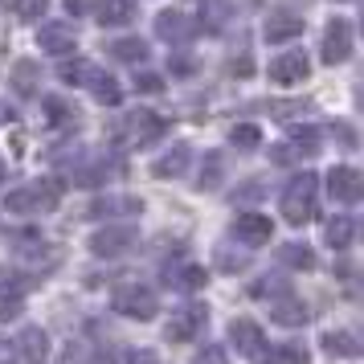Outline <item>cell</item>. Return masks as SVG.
Returning a JSON list of instances; mask_svg holds the SVG:
<instances>
[{"label": "cell", "mask_w": 364, "mask_h": 364, "mask_svg": "<svg viewBox=\"0 0 364 364\" xmlns=\"http://www.w3.org/2000/svg\"><path fill=\"white\" fill-rule=\"evenodd\" d=\"M315 193H319L315 172H299L295 181L287 184V193H282V213H287V221H291V225L311 221V213H315Z\"/></svg>", "instance_id": "obj_1"}, {"label": "cell", "mask_w": 364, "mask_h": 364, "mask_svg": "<svg viewBox=\"0 0 364 364\" xmlns=\"http://www.w3.org/2000/svg\"><path fill=\"white\" fill-rule=\"evenodd\" d=\"M62 197V184L58 181H33V184H21L9 193V209L13 213H50Z\"/></svg>", "instance_id": "obj_2"}, {"label": "cell", "mask_w": 364, "mask_h": 364, "mask_svg": "<svg viewBox=\"0 0 364 364\" xmlns=\"http://www.w3.org/2000/svg\"><path fill=\"white\" fill-rule=\"evenodd\" d=\"M111 303H115L119 315H132V319H151V315H156V307H160L148 287H119Z\"/></svg>", "instance_id": "obj_3"}, {"label": "cell", "mask_w": 364, "mask_h": 364, "mask_svg": "<svg viewBox=\"0 0 364 364\" xmlns=\"http://www.w3.org/2000/svg\"><path fill=\"white\" fill-rule=\"evenodd\" d=\"M307 74H311V62H307V53H299V50L282 53V58L270 62V82H279V86H295Z\"/></svg>", "instance_id": "obj_4"}, {"label": "cell", "mask_w": 364, "mask_h": 364, "mask_svg": "<svg viewBox=\"0 0 364 364\" xmlns=\"http://www.w3.org/2000/svg\"><path fill=\"white\" fill-rule=\"evenodd\" d=\"M328 188H331V197H336V200H344V205H356V200H360V188H364L360 168H352V164L331 168Z\"/></svg>", "instance_id": "obj_5"}, {"label": "cell", "mask_w": 364, "mask_h": 364, "mask_svg": "<svg viewBox=\"0 0 364 364\" xmlns=\"http://www.w3.org/2000/svg\"><path fill=\"white\" fill-rule=\"evenodd\" d=\"M205 319H209L205 303H188L184 311H176L168 319V336H172V340H193V336L205 328Z\"/></svg>", "instance_id": "obj_6"}, {"label": "cell", "mask_w": 364, "mask_h": 364, "mask_svg": "<svg viewBox=\"0 0 364 364\" xmlns=\"http://www.w3.org/2000/svg\"><path fill=\"white\" fill-rule=\"evenodd\" d=\"M348 53H352V25L348 21H331L328 37H323V62L336 66V62H348Z\"/></svg>", "instance_id": "obj_7"}, {"label": "cell", "mask_w": 364, "mask_h": 364, "mask_svg": "<svg viewBox=\"0 0 364 364\" xmlns=\"http://www.w3.org/2000/svg\"><path fill=\"white\" fill-rule=\"evenodd\" d=\"M230 340H233V348H237L242 356H258V352L266 348V336H262V328H258L254 319H233Z\"/></svg>", "instance_id": "obj_8"}, {"label": "cell", "mask_w": 364, "mask_h": 364, "mask_svg": "<svg viewBox=\"0 0 364 364\" xmlns=\"http://www.w3.org/2000/svg\"><path fill=\"white\" fill-rule=\"evenodd\" d=\"M233 233H237V242H246V246H262V242H270L274 225H270V217H262V213H242L233 221Z\"/></svg>", "instance_id": "obj_9"}, {"label": "cell", "mask_w": 364, "mask_h": 364, "mask_svg": "<svg viewBox=\"0 0 364 364\" xmlns=\"http://www.w3.org/2000/svg\"><path fill=\"white\" fill-rule=\"evenodd\" d=\"M299 33H303V17L291 9H274L266 17V41H295Z\"/></svg>", "instance_id": "obj_10"}, {"label": "cell", "mask_w": 364, "mask_h": 364, "mask_svg": "<svg viewBox=\"0 0 364 364\" xmlns=\"http://www.w3.org/2000/svg\"><path fill=\"white\" fill-rule=\"evenodd\" d=\"M193 17L188 13H181V9H172V13H160L156 17V33L164 37V41H176V46H184L188 37H193Z\"/></svg>", "instance_id": "obj_11"}, {"label": "cell", "mask_w": 364, "mask_h": 364, "mask_svg": "<svg viewBox=\"0 0 364 364\" xmlns=\"http://www.w3.org/2000/svg\"><path fill=\"white\" fill-rule=\"evenodd\" d=\"M17 352L25 364H46V356H50V336L41 328H25L17 336Z\"/></svg>", "instance_id": "obj_12"}, {"label": "cell", "mask_w": 364, "mask_h": 364, "mask_svg": "<svg viewBox=\"0 0 364 364\" xmlns=\"http://www.w3.org/2000/svg\"><path fill=\"white\" fill-rule=\"evenodd\" d=\"M132 242H135V233L127 230V225H119V230H99L95 237H90V250L95 254H123V250H132Z\"/></svg>", "instance_id": "obj_13"}, {"label": "cell", "mask_w": 364, "mask_h": 364, "mask_svg": "<svg viewBox=\"0 0 364 364\" xmlns=\"http://www.w3.org/2000/svg\"><path fill=\"white\" fill-rule=\"evenodd\" d=\"M307 303H303V299H295V295H287V299H279V303H274V307H270V319H274V323H282V328H303V323H307Z\"/></svg>", "instance_id": "obj_14"}, {"label": "cell", "mask_w": 364, "mask_h": 364, "mask_svg": "<svg viewBox=\"0 0 364 364\" xmlns=\"http://www.w3.org/2000/svg\"><path fill=\"white\" fill-rule=\"evenodd\" d=\"M37 41H41L46 53H70L74 50V29H70V25H41Z\"/></svg>", "instance_id": "obj_15"}, {"label": "cell", "mask_w": 364, "mask_h": 364, "mask_svg": "<svg viewBox=\"0 0 364 364\" xmlns=\"http://www.w3.org/2000/svg\"><path fill=\"white\" fill-rule=\"evenodd\" d=\"M9 82H13L17 95H37V86H41V70H37V62L21 58L17 66L9 70Z\"/></svg>", "instance_id": "obj_16"}, {"label": "cell", "mask_w": 364, "mask_h": 364, "mask_svg": "<svg viewBox=\"0 0 364 364\" xmlns=\"http://www.w3.org/2000/svg\"><path fill=\"white\" fill-rule=\"evenodd\" d=\"M127 127H132V139H139V144H148V139H156V135L168 132V123L160 115H151V111H135V115H127Z\"/></svg>", "instance_id": "obj_17"}, {"label": "cell", "mask_w": 364, "mask_h": 364, "mask_svg": "<svg viewBox=\"0 0 364 364\" xmlns=\"http://www.w3.org/2000/svg\"><path fill=\"white\" fill-rule=\"evenodd\" d=\"M139 209H144V200H135V197H102L90 205L95 217H135Z\"/></svg>", "instance_id": "obj_18"}, {"label": "cell", "mask_w": 364, "mask_h": 364, "mask_svg": "<svg viewBox=\"0 0 364 364\" xmlns=\"http://www.w3.org/2000/svg\"><path fill=\"white\" fill-rule=\"evenodd\" d=\"M188 156H193V151H188V144H176L172 151H164V156L156 160V176H160V181H168V176H181L184 164H188Z\"/></svg>", "instance_id": "obj_19"}, {"label": "cell", "mask_w": 364, "mask_h": 364, "mask_svg": "<svg viewBox=\"0 0 364 364\" xmlns=\"http://www.w3.org/2000/svg\"><path fill=\"white\" fill-rule=\"evenodd\" d=\"M356 242V217H331L328 221V246L331 250H344Z\"/></svg>", "instance_id": "obj_20"}, {"label": "cell", "mask_w": 364, "mask_h": 364, "mask_svg": "<svg viewBox=\"0 0 364 364\" xmlns=\"http://www.w3.org/2000/svg\"><path fill=\"white\" fill-rule=\"evenodd\" d=\"M107 53H111L115 62H144V58H148V46H144L139 37H119V41L107 46Z\"/></svg>", "instance_id": "obj_21"}, {"label": "cell", "mask_w": 364, "mask_h": 364, "mask_svg": "<svg viewBox=\"0 0 364 364\" xmlns=\"http://www.w3.org/2000/svg\"><path fill=\"white\" fill-rule=\"evenodd\" d=\"M135 17L132 0H99V21L102 25H127Z\"/></svg>", "instance_id": "obj_22"}, {"label": "cell", "mask_w": 364, "mask_h": 364, "mask_svg": "<svg viewBox=\"0 0 364 364\" xmlns=\"http://www.w3.org/2000/svg\"><path fill=\"white\" fill-rule=\"evenodd\" d=\"M279 262L291 266V270H315V254L303 242H291V246L279 250Z\"/></svg>", "instance_id": "obj_23"}, {"label": "cell", "mask_w": 364, "mask_h": 364, "mask_svg": "<svg viewBox=\"0 0 364 364\" xmlns=\"http://www.w3.org/2000/svg\"><path fill=\"white\" fill-rule=\"evenodd\" d=\"M323 348H328L331 356H356L360 352V340H356V331H328L323 336Z\"/></svg>", "instance_id": "obj_24"}, {"label": "cell", "mask_w": 364, "mask_h": 364, "mask_svg": "<svg viewBox=\"0 0 364 364\" xmlns=\"http://www.w3.org/2000/svg\"><path fill=\"white\" fill-rule=\"evenodd\" d=\"M168 282H176V287H184V291H197V287H205V266H172L164 274Z\"/></svg>", "instance_id": "obj_25"}, {"label": "cell", "mask_w": 364, "mask_h": 364, "mask_svg": "<svg viewBox=\"0 0 364 364\" xmlns=\"http://www.w3.org/2000/svg\"><path fill=\"white\" fill-rule=\"evenodd\" d=\"M0 4H4L13 17H21V21H37L41 13H46V4H50V0H0Z\"/></svg>", "instance_id": "obj_26"}, {"label": "cell", "mask_w": 364, "mask_h": 364, "mask_svg": "<svg viewBox=\"0 0 364 364\" xmlns=\"http://www.w3.org/2000/svg\"><path fill=\"white\" fill-rule=\"evenodd\" d=\"M90 90H95V95H99L102 102H107V107H115L119 102V86H115V78H111V74H102V70H95V78H90Z\"/></svg>", "instance_id": "obj_27"}, {"label": "cell", "mask_w": 364, "mask_h": 364, "mask_svg": "<svg viewBox=\"0 0 364 364\" xmlns=\"http://www.w3.org/2000/svg\"><path fill=\"white\" fill-rule=\"evenodd\" d=\"M95 78V66L90 62H66L62 66V82H70V86H86Z\"/></svg>", "instance_id": "obj_28"}, {"label": "cell", "mask_w": 364, "mask_h": 364, "mask_svg": "<svg viewBox=\"0 0 364 364\" xmlns=\"http://www.w3.org/2000/svg\"><path fill=\"white\" fill-rule=\"evenodd\" d=\"M21 291L17 287H0V319H17L21 315Z\"/></svg>", "instance_id": "obj_29"}, {"label": "cell", "mask_w": 364, "mask_h": 364, "mask_svg": "<svg viewBox=\"0 0 364 364\" xmlns=\"http://www.w3.org/2000/svg\"><path fill=\"white\" fill-rule=\"evenodd\" d=\"M258 135H262V132H258L254 123H242V127H233V135H230V139H233V148L254 151V148H258Z\"/></svg>", "instance_id": "obj_30"}, {"label": "cell", "mask_w": 364, "mask_h": 364, "mask_svg": "<svg viewBox=\"0 0 364 364\" xmlns=\"http://www.w3.org/2000/svg\"><path fill=\"white\" fill-rule=\"evenodd\" d=\"M262 364H307V352H303V348H295V344H291V348H274Z\"/></svg>", "instance_id": "obj_31"}, {"label": "cell", "mask_w": 364, "mask_h": 364, "mask_svg": "<svg viewBox=\"0 0 364 364\" xmlns=\"http://www.w3.org/2000/svg\"><path fill=\"white\" fill-rule=\"evenodd\" d=\"M303 156H307V151L299 148L295 139H291V144H279V148H270V160H274V164H291V160H303Z\"/></svg>", "instance_id": "obj_32"}, {"label": "cell", "mask_w": 364, "mask_h": 364, "mask_svg": "<svg viewBox=\"0 0 364 364\" xmlns=\"http://www.w3.org/2000/svg\"><path fill=\"white\" fill-rule=\"evenodd\" d=\"M200 188H217V184H221V156H209V160H205V172H200Z\"/></svg>", "instance_id": "obj_33"}, {"label": "cell", "mask_w": 364, "mask_h": 364, "mask_svg": "<svg viewBox=\"0 0 364 364\" xmlns=\"http://www.w3.org/2000/svg\"><path fill=\"white\" fill-rule=\"evenodd\" d=\"M217 266H221L225 274H237V270H246V258H242V254L233 258L230 250H217Z\"/></svg>", "instance_id": "obj_34"}, {"label": "cell", "mask_w": 364, "mask_h": 364, "mask_svg": "<svg viewBox=\"0 0 364 364\" xmlns=\"http://www.w3.org/2000/svg\"><path fill=\"white\" fill-rule=\"evenodd\" d=\"M164 86V78H156V74H135V90H144V95H156Z\"/></svg>", "instance_id": "obj_35"}, {"label": "cell", "mask_w": 364, "mask_h": 364, "mask_svg": "<svg viewBox=\"0 0 364 364\" xmlns=\"http://www.w3.org/2000/svg\"><path fill=\"white\" fill-rule=\"evenodd\" d=\"M46 115L50 119H74V111H70L62 99H46Z\"/></svg>", "instance_id": "obj_36"}, {"label": "cell", "mask_w": 364, "mask_h": 364, "mask_svg": "<svg viewBox=\"0 0 364 364\" xmlns=\"http://www.w3.org/2000/svg\"><path fill=\"white\" fill-rule=\"evenodd\" d=\"M230 74H237V78H250V74H254V58H250V53H242V58H233L230 62Z\"/></svg>", "instance_id": "obj_37"}, {"label": "cell", "mask_w": 364, "mask_h": 364, "mask_svg": "<svg viewBox=\"0 0 364 364\" xmlns=\"http://www.w3.org/2000/svg\"><path fill=\"white\" fill-rule=\"evenodd\" d=\"M168 70H172L176 78H188V74H193V62H188V58H176V62H168Z\"/></svg>", "instance_id": "obj_38"}, {"label": "cell", "mask_w": 364, "mask_h": 364, "mask_svg": "<svg viewBox=\"0 0 364 364\" xmlns=\"http://www.w3.org/2000/svg\"><path fill=\"white\" fill-rule=\"evenodd\" d=\"M90 4H99V0H66L70 17H82V13H90Z\"/></svg>", "instance_id": "obj_39"}, {"label": "cell", "mask_w": 364, "mask_h": 364, "mask_svg": "<svg viewBox=\"0 0 364 364\" xmlns=\"http://www.w3.org/2000/svg\"><path fill=\"white\" fill-rule=\"evenodd\" d=\"M225 356H221V348H209V352H200V360L197 364H221Z\"/></svg>", "instance_id": "obj_40"}, {"label": "cell", "mask_w": 364, "mask_h": 364, "mask_svg": "<svg viewBox=\"0 0 364 364\" xmlns=\"http://www.w3.org/2000/svg\"><path fill=\"white\" fill-rule=\"evenodd\" d=\"M258 193H262V184L254 181V184H242V193H237V197H242V200H250V197H258Z\"/></svg>", "instance_id": "obj_41"}]
</instances>
